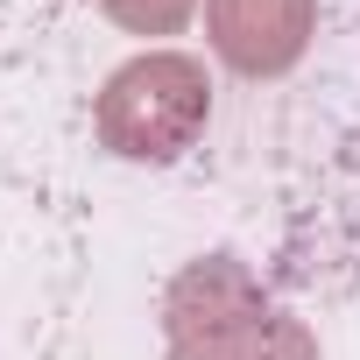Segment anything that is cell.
I'll list each match as a JSON object with an SVG mask.
<instances>
[{
  "mask_svg": "<svg viewBox=\"0 0 360 360\" xmlns=\"http://www.w3.org/2000/svg\"><path fill=\"white\" fill-rule=\"evenodd\" d=\"M169 360H318L311 325L276 304L240 255H198L162 290Z\"/></svg>",
  "mask_w": 360,
  "mask_h": 360,
  "instance_id": "1",
  "label": "cell"
},
{
  "mask_svg": "<svg viewBox=\"0 0 360 360\" xmlns=\"http://www.w3.org/2000/svg\"><path fill=\"white\" fill-rule=\"evenodd\" d=\"M205 113H212V85H205V64L184 57V50H148V57H127L106 92H99V141L127 162H176L198 134H205Z\"/></svg>",
  "mask_w": 360,
  "mask_h": 360,
  "instance_id": "2",
  "label": "cell"
},
{
  "mask_svg": "<svg viewBox=\"0 0 360 360\" xmlns=\"http://www.w3.org/2000/svg\"><path fill=\"white\" fill-rule=\"evenodd\" d=\"M205 36L240 78H283L318 36V0H205Z\"/></svg>",
  "mask_w": 360,
  "mask_h": 360,
  "instance_id": "3",
  "label": "cell"
},
{
  "mask_svg": "<svg viewBox=\"0 0 360 360\" xmlns=\"http://www.w3.org/2000/svg\"><path fill=\"white\" fill-rule=\"evenodd\" d=\"M99 8H106L127 36H176V29L191 22L198 0H99Z\"/></svg>",
  "mask_w": 360,
  "mask_h": 360,
  "instance_id": "4",
  "label": "cell"
}]
</instances>
